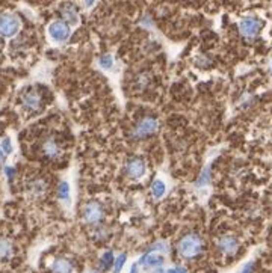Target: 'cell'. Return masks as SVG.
I'll list each match as a JSON object with an SVG mask.
<instances>
[{
  "label": "cell",
  "instance_id": "cell-1",
  "mask_svg": "<svg viewBox=\"0 0 272 273\" xmlns=\"http://www.w3.org/2000/svg\"><path fill=\"white\" fill-rule=\"evenodd\" d=\"M203 250V242L197 234H188L179 242V252L185 258H195Z\"/></svg>",
  "mask_w": 272,
  "mask_h": 273
},
{
  "label": "cell",
  "instance_id": "cell-2",
  "mask_svg": "<svg viewBox=\"0 0 272 273\" xmlns=\"http://www.w3.org/2000/svg\"><path fill=\"white\" fill-rule=\"evenodd\" d=\"M20 27H22V22L17 15L9 12L0 14V36L12 38L20 32Z\"/></svg>",
  "mask_w": 272,
  "mask_h": 273
},
{
  "label": "cell",
  "instance_id": "cell-3",
  "mask_svg": "<svg viewBox=\"0 0 272 273\" xmlns=\"http://www.w3.org/2000/svg\"><path fill=\"white\" fill-rule=\"evenodd\" d=\"M262 27H263V22L260 20L259 17H254V15L244 17L242 20L239 22V32L245 38H254V36H257L260 33Z\"/></svg>",
  "mask_w": 272,
  "mask_h": 273
},
{
  "label": "cell",
  "instance_id": "cell-4",
  "mask_svg": "<svg viewBox=\"0 0 272 273\" xmlns=\"http://www.w3.org/2000/svg\"><path fill=\"white\" fill-rule=\"evenodd\" d=\"M159 128V121L156 118H151V116H147V118L141 120L138 124L133 128V136L136 139H144L147 136L156 133Z\"/></svg>",
  "mask_w": 272,
  "mask_h": 273
},
{
  "label": "cell",
  "instance_id": "cell-5",
  "mask_svg": "<svg viewBox=\"0 0 272 273\" xmlns=\"http://www.w3.org/2000/svg\"><path fill=\"white\" fill-rule=\"evenodd\" d=\"M47 33L52 41L65 43L71 35V29H70V25H67L65 22H53L49 25Z\"/></svg>",
  "mask_w": 272,
  "mask_h": 273
},
{
  "label": "cell",
  "instance_id": "cell-6",
  "mask_svg": "<svg viewBox=\"0 0 272 273\" xmlns=\"http://www.w3.org/2000/svg\"><path fill=\"white\" fill-rule=\"evenodd\" d=\"M22 104L25 107V110L27 112H36L41 109L43 100H41V95L38 94L36 91H29L22 97Z\"/></svg>",
  "mask_w": 272,
  "mask_h": 273
},
{
  "label": "cell",
  "instance_id": "cell-7",
  "mask_svg": "<svg viewBox=\"0 0 272 273\" xmlns=\"http://www.w3.org/2000/svg\"><path fill=\"white\" fill-rule=\"evenodd\" d=\"M83 218L88 223H99L103 219V208L97 202H89L83 208Z\"/></svg>",
  "mask_w": 272,
  "mask_h": 273
},
{
  "label": "cell",
  "instance_id": "cell-8",
  "mask_svg": "<svg viewBox=\"0 0 272 273\" xmlns=\"http://www.w3.org/2000/svg\"><path fill=\"white\" fill-rule=\"evenodd\" d=\"M126 174L127 177L133 180H139L145 175V163L141 159H132L126 165Z\"/></svg>",
  "mask_w": 272,
  "mask_h": 273
},
{
  "label": "cell",
  "instance_id": "cell-9",
  "mask_svg": "<svg viewBox=\"0 0 272 273\" xmlns=\"http://www.w3.org/2000/svg\"><path fill=\"white\" fill-rule=\"evenodd\" d=\"M218 249L224 255H235L239 249V242L233 236H224L218 240Z\"/></svg>",
  "mask_w": 272,
  "mask_h": 273
},
{
  "label": "cell",
  "instance_id": "cell-10",
  "mask_svg": "<svg viewBox=\"0 0 272 273\" xmlns=\"http://www.w3.org/2000/svg\"><path fill=\"white\" fill-rule=\"evenodd\" d=\"M61 15L64 18V22L70 26H74L79 23V11H77V8L71 3H65L61 8Z\"/></svg>",
  "mask_w": 272,
  "mask_h": 273
},
{
  "label": "cell",
  "instance_id": "cell-11",
  "mask_svg": "<svg viewBox=\"0 0 272 273\" xmlns=\"http://www.w3.org/2000/svg\"><path fill=\"white\" fill-rule=\"evenodd\" d=\"M43 152H44L46 157H49V159L53 160V159H57L61 155V148H59V145H57L53 139H49L43 145Z\"/></svg>",
  "mask_w": 272,
  "mask_h": 273
},
{
  "label": "cell",
  "instance_id": "cell-12",
  "mask_svg": "<svg viewBox=\"0 0 272 273\" xmlns=\"http://www.w3.org/2000/svg\"><path fill=\"white\" fill-rule=\"evenodd\" d=\"M73 264L67 258H57L52 264V273H71Z\"/></svg>",
  "mask_w": 272,
  "mask_h": 273
},
{
  "label": "cell",
  "instance_id": "cell-13",
  "mask_svg": "<svg viewBox=\"0 0 272 273\" xmlns=\"http://www.w3.org/2000/svg\"><path fill=\"white\" fill-rule=\"evenodd\" d=\"M141 263H144L147 267L158 269L163 264V258H162V255H159V253H148V255H144L141 258Z\"/></svg>",
  "mask_w": 272,
  "mask_h": 273
},
{
  "label": "cell",
  "instance_id": "cell-14",
  "mask_svg": "<svg viewBox=\"0 0 272 273\" xmlns=\"http://www.w3.org/2000/svg\"><path fill=\"white\" fill-rule=\"evenodd\" d=\"M46 189H47V184L44 180H35L29 184V190L33 197H41V195L46 192Z\"/></svg>",
  "mask_w": 272,
  "mask_h": 273
},
{
  "label": "cell",
  "instance_id": "cell-15",
  "mask_svg": "<svg viewBox=\"0 0 272 273\" xmlns=\"http://www.w3.org/2000/svg\"><path fill=\"white\" fill-rule=\"evenodd\" d=\"M151 192H153V197L156 199H161L165 192H166V186L162 180H154L153 181V186H151Z\"/></svg>",
  "mask_w": 272,
  "mask_h": 273
},
{
  "label": "cell",
  "instance_id": "cell-16",
  "mask_svg": "<svg viewBox=\"0 0 272 273\" xmlns=\"http://www.w3.org/2000/svg\"><path fill=\"white\" fill-rule=\"evenodd\" d=\"M12 255V243L9 240H0V258L8 260Z\"/></svg>",
  "mask_w": 272,
  "mask_h": 273
},
{
  "label": "cell",
  "instance_id": "cell-17",
  "mask_svg": "<svg viewBox=\"0 0 272 273\" xmlns=\"http://www.w3.org/2000/svg\"><path fill=\"white\" fill-rule=\"evenodd\" d=\"M113 62H115V59H113V56H112L110 53H106V54L100 56V59H99L100 68H102V70H106V71H108V70H112Z\"/></svg>",
  "mask_w": 272,
  "mask_h": 273
},
{
  "label": "cell",
  "instance_id": "cell-18",
  "mask_svg": "<svg viewBox=\"0 0 272 273\" xmlns=\"http://www.w3.org/2000/svg\"><path fill=\"white\" fill-rule=\"evenodd\" d=\"M57 197H59L61 201H65V202L70 201V184L67 181H62L59 184V189H57Z\"/></svg>",
  "mask_w": 272,
  "mask_h": 273
},
{
  "label": "cell",
  "instance_id": "cell-19",
  "mask_svg": "<svg viewBox=\"0 0 272 273\" xmlns=\"http://www.w3.org/2000/svg\"><path fill=\"white\" fill-rule=\"evenodd\" d=\"M209 183H210V166H206L204 171H203L201 175H200V178L197 180L195 186H197V187H204V186H207Z\"/></svg>",
  "mask_w": 272,
  "mask_h": 273
},
{
  "label": "cell",
  "instance_id": "cell-20",
  "mask_svg": "<svg viewBox=\"0 0 272 273\" xmlns=\"http://www.w3.org/2000/svg\"><path fill=\"white\" fill-rule=\"evenodd\" d=\"M0 148L3 149V152L6 154V155H9V154H12V149H14V147H12V141H11V138H5L2 142H0Z\"/></svg>",
  "mask_w": 272,
  "mask_h": 273
},
{
  "label": "cell",
  "instance_id": "cell-21",
  "mask_svg": "<svg viewBox=\"0 0 272 273\" xmlns=\"http://www.w3.org/2000/svg\"><path fill=\"white\" fill-rule=\"evenodd\" d=\"M126 260H127L126 253H121V255H120L118 258L115 260V266H113V273H120V272H121V269H123V266H124Z\"/></svg>",
  "mask_w": 272,
  "mask_h": 273
},
{
  "label": "cell",
  "instance_id": "cell-22",
  "mask_svg": "<svg viewBox=\"0 0 272 273\" xmlns=\"http://www.w3.org/2000/svg\"><path fill=\"white\" fill-rule=\"evenodd\" d=\"M112 263H113V253L110 250L105 252L103 257H102V266L103 267H109V266H112Z\"/></svg>",
  "mask_w": 272,
  "mask_h": 273
},
{
  "label": "cell",
  "instance_id": "cell-23",
  "mask_svg": "<svg viewBox=\"0 0 272 273\" xmlns=\"http://www.w3.org/2000/svg\"><path fill=\"white\" fill-rule=\"evenodd\" d=\"M5 174H6V178H8L9 181H12V180H14V175H15V169H14L12 166H6V168H5Z\"/></svg>",
  "mask_w": 272,
  "mask_h": 273
},
{
  "label": "cell",
  "instance_id": "cell-24",
  "mask_svg": "<svg viewBox=\"0 0 272 273\" xmlns=\"http://www.w3.org/2000/svg\"><path fill=\"white\" fill-rule=\"evenodd\" d=\"M151 250H162V252H166L168 250V246H166V243H158V245H154L153 248H151Z\"/></svg>",
  "mask_w": 272,
  "mask_h": 273
},
{
  "label": "cell",
  "instance_id": "cell-25",
  "mask_svg": "<svg viewBox=\"0 0 272 273\" xmlns=\"http://www.w3.org/2000/svg\"><path fill=\"white\" fill-rule=\"evenodd\" d=\"M252 270H254V263H248V264L242 269L241 273H252Z\"/></svg>",
  "mask_w": 272,
  "mask_h": 273
},
{
  "label": "cell",
  "instance_id": "cell-26",
  "mask_svg": "<svg viewBox=\"0 0 272 273\" xmlns=\"http://www.w3.org/2000/svg\"><path fill=\"white\" fill-rule=\"evenodd\" d=\"M95 2H97V0H83V3H85L86 8H92Z\"/></svg>",
  "mask_w": 272,
  "mask_h": 273
},
{
  "label": "cell",
  "instance_id": "cell-27",
  "mask_svg": "<svg viewBox=\"0 0 272 273\" xmlns=\"http://www.w3.org/2000/svg\"><path fill=\"white\" fill-rule=\"evenodd\" d=\"M6 157H8V155L3 152V149H2V148H0V165H2V163L5 162V159H6Z\"/></svg>",
  "mask_w": 272,
  "mask_h": 273
},
{
  "label": "cell",
  "instance_id": "cell-28",
  "mask_svg": "<svg viewBox=\"0 0 272 273\" xmlns=\"http://www.w3.org/2000/svg\"><path fill=\"white\" fill-rule=\"evenodd\" d=\"M130 273H138V267H136V264L132 267V270H130Z\"/></svg>",
  "mask_w": 272,
  "mask_h": 273
},
{
  "label": "cell",
  "instance_id": "cell-29",
  "mask_svg": "<svg viewBox=\"0 0 272 273\" xmlns=\"http://www.w3.org/2000/svg\"><path fill=\"white\" fill-rule=\"evenodd\" d=\"M166 273H179V270L177 269H169V270H166Z\"/></svg>",
  "mask_w": 272,
  "mask_h": 273
},
{
  "label": "cell",
  "instance_id": "cell-30",
  "mask_svg": "<svg viewBox=\"0 0 272 273\" xmlns=\"http://www.w3.org/2000/svg\"><path fill=\"white\" fill-rule=\"evenodd\" d=\"M154 273H163V270H162L161 267H158V270H156V272H154Z\"/></svg>",
  "mask_w": 272,
  "mask_h": 273
},
{
  "label": "cell",
  "instance_id": "cell-31",
  "mask_svg": "<svg viewBox=\"0 0 272 273\" xmlns=\"http://www.w3.org/2000/svg\"><path fill=\"white\" fill-rule=\"evenodd\" d=\"M179 273H188V272H186V269H180V270H179Z\"/></svg>",
  "mask_w": 272,
  "mask_h": 273
},
{
  "label": "cell",
  "instance_id": "cell-32",
  "mask_svg": "<svg viewBox=\"0 0 272 273\" xmlns=\"http://www.w3.org/2000/svg\"><path fill=\"white\" fill-rule=\"evenodd\" d=\"M271 74H272V64H271Z\"/></svg>",
  "mask_w": 272,
  "mask_h": 273
},
{
  "label": "cell",
  "instance_id": "cell-33",
  "mask_svg": "<svg viewBox=\"0 0 272 273\" xmlns=\"http://www.w3.org/2000/svg\"><path fill=\"white\" fill-rule=\"evenodd\" d=\"M92 273H95V272H92Z\"/></svg>",
  "mask_w": 272,
  "mask_h": 273
}]
</instances>
